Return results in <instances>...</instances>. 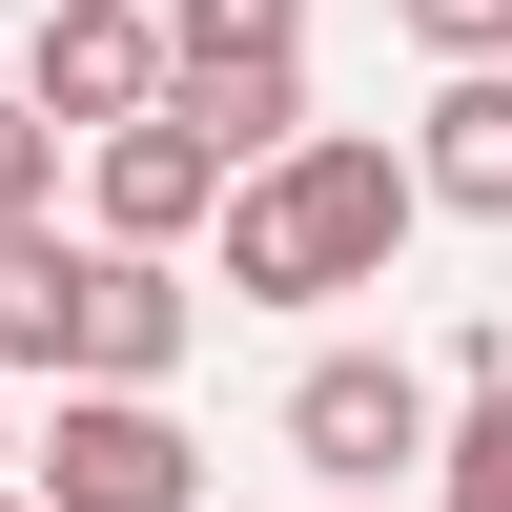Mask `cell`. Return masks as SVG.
<instances>
[{"label": "cell", "instance_id": "obj_12", "mask_svg": "<svg viewBox=\"0 0 512 512\" xmlns=\"http://www.w3.org/2000/svg\"><path fill=\"white\" fill-rule=\"evenodd\" d=\"M410 41L431 62H512V0H410Z\"/></svg>", "mask_w": 512, "mask_h": 512}, {"label": "cell", "instance_id": "obj_5", "mask_svg": "<svg viewBox=\"0 0 512 512\" xmlns=\"http://www.w3.org/2000/svg\"><path fill=\"white\" fill-rule=\"evenodd\" d=\"M185 267H164V246H103L82 226V308H62V390H164V369H185Z\"/></svg>", "mask_w": 512, "mask_h": 512}, {"label": "cell", "instance_id": "obj_6", "mask_svg": "<svg viewBox=\"0 0 512 512\" xmlns=\"http://www.w3.org/2000/svg\"><path fill=\"white\" fill-rule=\"evenodd\" d=\"M21 103H41V123H82V144H103V123H144V103H164V0H41Z\"/></svg>", "mask_w": 512, "mask_h": 512}, {"label": "cell", "instance_id": "obj_4", "mask_svg": "<svg viewBox=\"0 0 512 512\" xmlns=\"http://www.w3.org/2000/svg\"><path fill=\"white\" fill-rule=\"evenodd\" d=\"M226 185H246V164L205 144L185 103H144V123H103V144H82V205H103V246H205V226H226Z\"/></svg>", "mask_w": 512, "mask_h": 512}, {"label": "cell", "instance_id": "obj_10", "mask_svg": "<svg viewBox=\"0 0 512 512\" xmlns=\"http://www.w3.org/2000/svg\"><path fill=\"white\" fill-rule=\"evenodd\" d=\"M62 308H82V246L62 226H0V369H62Z\"/></svg>", "mask_w": 512, "mask_h": 512}, {"label": "cell", "instance_id": "obj_3", "mask_svg": "<svg viewBox=\"0 0 512 512\" xmlns=\"http://www.w3.org/2000/svg\"><path fill=\"white\" fill-rule=\"evenodd\" d=\"M287 451H308V492H390V472L451 451V390L410 349H308L287 369Z\"/></svg>", "mask_w": 512, "mask_h": 512}, {"label": "cell", "instance_id": "obj_13", "mask_svg": "<svg viewBox=\"0 0 512 512\" xmlns=\"http://www.w3.org/2000/svg\"><path fill=\"white\" fill-rule=\"evenodd\" d=\"M0 492H21V431H0Z\"/></svg>", "mask_w": 512, "mask_h": 512}, {"label": "cell", "instance_id": "obj_15", "mask_svg": "<svg viewBox=\"0 0 512 512\" xmlns=\"http://www.w3.org/2000/svg\"><path fill=\"white\" fill-rule=\"evenodd\" d=\"M0 512H41V492H0Z\"/></svg>", "mask_w": 512, "mask_h": 512}, {"label": "cell", "instance_id": "obj_9", "mask_svg": "<svg viewBox=\"0 0 512 512\" xmlns=\"http://www.w3.org/2000/svg\"><path fill=\"white\" fill-rule=\"evenodd\" d=\"M226 62H308V0H164V82H226Z\"/></svg>", "mask_w": 512, "mask_h": 512}, {"label": "cell", "instance_id": "obj_7", "mask_svg": "<svg viewBox=\"0 0 512 512\" xmlns=\"http://www.w3.org/2000/svg\"><path fill=\"white\" fill-rule=\"evenodd\" d=\"M410 185L451 205V226H512V62H451L431 123H410Z\"/></svg>", "mask_w": 512, "mask_h": 512}, {"label": "cell", "instance_id": "obj_8", "mask_svg": "<svg viewBox=\"0 0 512 512\" xmlns=\"http://www.w3.org/2000/svg\"><path fill=\"white\" fill-rule=\"evenodd\" d=\"M431 512H512V349L451 369V451H431Z\"/></svg>", "mask_w": 512, "mask_h": 512}, {"label": "cell", "instance_id": "obj_14", "mask_svg": "<svg viewBox=\"0 0 512 512\" xmlns=\"http://www.w3.org/2000/svg\"><path fill=\"white\" fill-rule=\"evenodd\" d=\"M328 512H390V492H328Z\"/></svg>", "mask_w": 512, "mask_h": 512}, {"label": "cell", "instance_id": "obj_2", "mask_svg": "<svg viewBox=\"0 0 512 512\" xmlns=\"http://www.w3.org/2000/svg\"><path fill=\"white\" fill-rule=\"evenodd\" d=\"M21 492L41 512H205V431L164 390H62L21 431Z\"/></svg>", "mask_w": 512, "mask_h": 512}, {"label": "cell", "instance_id": "obj_11", "mask_svg": "<svg viewBox=\"0 0 512 512\" xmlns=\"http://www.w3.org/2000/svg\"><path fill=\"white\" fill-rule=\"evenodd\" d=\"M41 185H62V123H41L21 82H0V226H41Z\"/></svg>", "mask_w": 512, "mask_h": 512}, {"label": "cell", "instance_id": "obj_1", "mask_svg": "<svg viewBox=\"0 0 512 512\" xmlns=\"http://www.w3.org/2000/svg\"><path fill=\"white\" fill-rule=\"evenodd\" d=\"M410 226H431L410 144L308 123L287 164H246V185H226V287H246V308H349V287H390V246H410Z\"/></svg>", "mask_w": 512, "mask_h": 512}]
</instances>
